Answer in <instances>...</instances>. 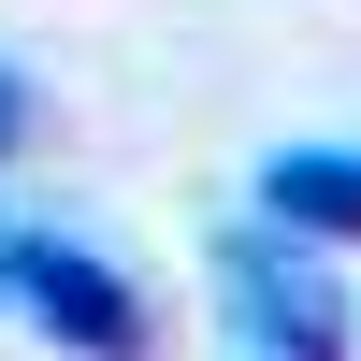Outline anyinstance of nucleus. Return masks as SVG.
Returning a JSON list of instances; mask_svg holds the SVG:
<instances>
[{
  "label": "nucleus",
  "instance_id": "3",
  "mask_svg": "<svg viewBox=\"0 0 361 361\" xmlns=\"http://www.w3.org/2000/svg\"><path fill=\"white\" fill-rule=\"evenodd\" d=\"M260 217L304 246H361V145H275L260 159Z\"/></svg>",
  "mask_w": 361,
  "mask_h": 361
},
{
  "label": "nucleus",
  "instance_id": "1",
  "mask_svg": "<svg viewBox=\"0 0 361 361\" xmlns=\"http://www.w3.org/2000/svg\"><path fill=\"white\" fill-rule=\"evenodd\" d=\"M217 304H231V347H246V361H347L333 275H318V246H304V231H275V217L217 246Z\"/></svg>",
  "mask_w": 361,
  "mask_h": 361
},
{
  "label": "nucleus",
  "instance_id": "4",
  "mask_svg": "<svg viewBox=\"0 0 361 361\" xmlns=\"http://www.w3.org/2000/svg\"><path fill=\"white\" fill-rule=\"evenodd\" d=\"M29 130V87H15V58H0V145H15Z\"/></svg>",
  "mask_w": 361,
  "mask_h": 361
},
{
  "label": "nucleus",
  "instance_id": "2",
  "mask_svg": "<svg viewBox=\"0 0 361 361\" xmlns=\"http://www.w3.org/2000/svg\"><path fill=\"white\" fill-rule=\"evenodd\" d=\"M15 304H29V333H58L73 361H145V347H159L145 289L116 275L87 231H15Z\"/></svg>",
  "mask_w": 361,
  "mask_h": 361
},
{
  "label": "nucleus",
  "instance_id": "5",
  "mask_svg": "<svg viewBox=\"0 0 361 361\" xmlns=\"http://www.w3.org/2000/svg\"><path fill=\"white\" fill-rule=\"evenodd\" d=\"M0 289H15V217H0Z\"/></svg>",
  "mask_w": 361,
  "mask_h": 361
}]
</instances>
